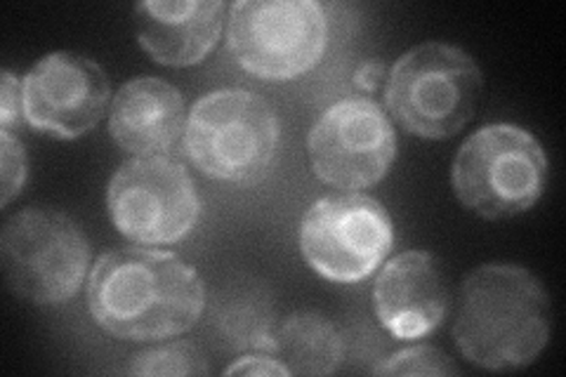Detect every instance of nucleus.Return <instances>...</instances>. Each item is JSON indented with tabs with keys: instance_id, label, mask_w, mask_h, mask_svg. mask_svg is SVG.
Returning a JSON list of instances; mask_svg holds the SVG:
<instances>
[{
	"instance_id": "f257e3e1",
	"label": "nucleus",
	"mask_w": 566,
	"mask_h": 377,
	"mask_svg": "<svg viewBox=\"0 0 566 377\" xmlns=\"http://www.w3.org/2000/svg\"><path fill=\"white\" fill-rule=\"evenodd\" d=\"M97 326L128 343H161L191 331L206 310L197 269L166 250L120 248L97 258L87 276Z\"/></svg>"
},
{
	"instance_id": "f03ea898",
	"label": "nucleus",
	"mask_w": 566,
	"mask_h": 377,
	"mask_svg": "<svg viewBox=\"0 0 566 377\" xmlns=\"http://www.w3.org/2000/svg\"><path fill=\"white\" fill-rule=\"evenodd\" d=\"M551 295L526 266L491 262L460 283L453 339L465 362L503 373L531 366L551 343Z\"/></svg>"
},
{
	"instance_id": "7ed1b4c3",
	"label": "nucleus",
	"mask_w": 566,
	"mask_h": 377,
	"mask_svg": "<svg viewBox=\"0 0 566 377\" xmlns=\"http://www.w3.org/2000/svg\"><path fill=\"white\" fill-rule=\"evenodd\" d=\"M482 90V69L470 52L428 41L406 50L389 69L385 104L403 133L449 139L474 118Z\"/></svg>"
},
{
	"instance_id": "20e7f679",
	"label": "nucleus",
	"mask_w": 566,
	"mask_h": 377,
	"mask_svg": "<svg viewBox=\"0 0 566 377\" xmlns=\"http://www.w3.org/2000/svg\"><path fill=\"white\" fill-rule=\"evenodd\" d=\"M281 125L274 106L243 87L212 90L191 106L185 151L206 177L229 185H255L279 154Z\"/></svg>"
},
{
	"instance_id": "39448f33",
	"label": "nucleus",
	"mask_w": 566,
	"mask_h": 377,
	"mask_svg": "<svg viewBox=\"0 0 566 377\" xmlns=\"http://www.w3.org/2000/svg\"><path fill=\"white\" fill-rule=\"evenodd\" d=\"M541 142L520 125L493 123L460 145L451 166L455 199L484 220H507L534 208L547 185Z\"/></svg>"
},
{
	"instance_id": "423d86ee",
	"label": "nucleus",
	"mask_w": 566,
	"mask_h": 377,
	"mask_svg": "<svg viewBox=\"0 0 566 377\" xmlns=\"http://www.w3.org/2000/svg\"><path fill=\"white\" fill-rule=\"evenodd\" d=\"M0 258L17 297L52 307L78 295L91 266V243L62 210L31 206L6 222Z\"/></svg>"
},
{
	"instance_id": "0eeeda50",
	"label": "nucleus",
	"mask_w": 566,
	"mask_h": 377,
	"mask_svg": "<svg viewBox=\"0 0 566 377\" xmlns=\"http://www.w3.org/2000/svg\"><path fill=\"white\" fill-rule=\"evenodd\" d=\"M227 43L251 76L293 81L324 57L326 10L314 0H239L229 8Z\"/></svg>"
},
{
	"instance_id": "6e6552de",
	"label": "nucleus",
	"mask_w": 566,
	"mask_h": 377,
	"mask_svg": "<svg viewBox=\"0 0 566 377\" xmlns=\"http://www.w3.org/2000/svg\"><path fill=\"white\" fill-rule=\"evenodd\" d=\"M297 243L318 276L333 283H359L374 274L392 250L395 224L374 196L328 193L305 212Z\"/></svg>"
},
{
	"instance_id": "1a4fd4ad",
	"label": "nucleus",
	"mask_w": 566,
	"mask_h": 377,
	"mask_svg": "<svg viewBox=\"0 0 566 377\" xmlns=\"http://www.w3.org/2000/svg\"><path fill=\"white\" fill-rule=\"evenodd\" d=\"M106 210L120 237L137 245H172L199 224L201 199L182 164L168 156H133L106 189Z\"/></svg>"
},
{
	"instance_id": "9d476101",
	"label": "nucleus",
	"mask_w": 566,
	"mask_h": 377,
	"mask_svg": "<svg viewBox=\"0 0 566 377\" xmlns=\"http://www.w3.org/2000/svg\"><path fill=\"white\" fill-rule=\"evenodd\" d=\"M307 151L316 179L333 189L359 191L382 182L392 170L397 137L378 102L347 97L312 125Z\"/></svg>"
},
{
	"instance_id": "9b49d317",
	"label": "nucleus",
	"mask_w": 566,
	"mask_h": 377,
	"mask_svg": "<svg viewBox=\"0 0 566 377\" xmlns=\"http://www.w3.org/2000/svg\"><path fill=\"white\" fill-rule=\"evenodd\" d=\"M112 104L104 69L76 52H50L22 81V118L55 139H78L97 128Z\"/></svg>"
},
{
	"instance_id": "f8f14e48",
	"label": "nucleus",
	"mask_w": 566,
	"mask_h": 377,
	"mask_svg": "<svg viewBox=\"0 0 566 377\" xmlns=\"http://www.w3.org/2000/svg\"><path fill=\"white\" fill-rule=\"evenodd\" d=\"M374 312L397 339L428 337L449 312L444 266L428 250H406L392 258L374 283Z\"/></svg>"
},
{
	"instance_id": "ddd939ff",
	"label": "nucleus",
	"mask_w": 566,
	"mask_h": 377,
	"mask_svg": "<svg viewBox=\"0 0 566 377\" xmlns=\"http://www.w3.org/2000/svg\"><path fill=\"white\" fill-rule=\"evenodd\" d=\"M220 0H147L135 8L137 41L164 66H193L203 62L224 29Z\"/></svg>"
},
{
	"instance_id": "4468645a",
	"label": "nucleus",
	"mask_w": 566,
	"mask_h": 377,
	"mask_svg": "<svg viewBox=\"0 0 566 377\" xmlns=\"http://www.w3.org/2000/svg\"><path fill=\"white\" fill-rule=\"evenodd\" d=\"M185 97L164 78L142 76L123 85L109 106V135L133 156H158L185 135Z\"/></svg>"
},
{
	"instance_id": "2eb2a0df",
	"label": "nucleus",
	"mask_w": 566,
	"mask_h": 377,
	"mask_svg": "<svg viewBox=\"0 0 566 377\" xmlns=\"http://www.w3.org/2000/svg\"><path fill=\"white\" fill-rule=\"evenodd\" d=\"M272 347L291 375H331L345 358L340 331L316 312L289 314L276 326Z\"/></svg>"
},
{
	"instance_id": "dca6fc26",
	"label": "nucleus",
	"mask_w": 566,
	"mask_h": 377,
	"mask_svg": "<svg viewBox=\"0 0 566 377\" xmlns=\"http://www.w3.org/2000/svg\"><path fill=\"white\" fill-rule=\"evenodd\" d=\"M126 373L130 375H206L210 366L193 343H170L135 354Z\"/></svg>"
},
{
	"instance_id": "f3484780",
	"label": "nucleus",
	"mask_w": 566,
	"mask_h": 377,
	"mask_svg": "<svg viewBox=\"0 0 566 377\" xmlns=\"http://www.w3.org/2000/svg\"><path fill=\"white\" fill-rule=\"evenodd\" d=\"M374 373L376 375H455L458 366L441 349L432 345H416L382 358V362L374 368Z\"/></svg>"
},
{
	"instance_id": "a211bd4d",
	"label": "nucleus",
	"mask_w": 566,
	"mask_h": 377,
	"mask_svg": "<svg viewBox=\"0 0 566 377\" xmlns=\"http://www.w3.org/2000/svg\"><path fill=\"white\" fill-rule=\"evenodd\" d=\"M0 166H3V196H0V208H8L27 185L29 164L22 142L12 135V130L3 128H0Z\"/></svg>"
},
{
	"instance_id": "6ab92c4d",
	"label": "nucleus",
	"mask_w": 566,
	"mask_h": 377,
	"mask_svg": "<svg viewBox=\"0 0 566 377\" xmlns=\"http://www.w3.org/2000/svg\"><path fill=\"white\" fill-rule=\"evenodd\" d=\"M22 118V83L12 71L0 76V128L12 130L14 123Z\"/></svg>"
},
{
	"instance_id": "aec40b11",
	"label": "nucleus",
	"mask_w": 566,
	"mask_h": 377,
	"mask_svg": "<svg viewBox=\"0 0 566 377\" xmlns=\"http://www.w3.org/2000/svg\"><path fill=\"white\" fill-rule=\"evenodd\" d=\"M224 375H291V370L283 366L274 356H243L237 364L224 368Z\"/></svg>"
},
{
	"instance_id": "412c9836",
	"label": "nucleus",
	"mask_w": 566,
	"mask_h": 377,
	"mask_svg": "<svg viewBox=\"0 0 566 377\" xmlns=\"http://www.w3.org/2000/svg\"><path fill=\"white\" fill-rule=\"evenodd\" d=\"M387 66L382 62H364L357 74H354V85H357L359 90H364V93H376V90L387 81Z\"/></svg>"
}]
</instances>
